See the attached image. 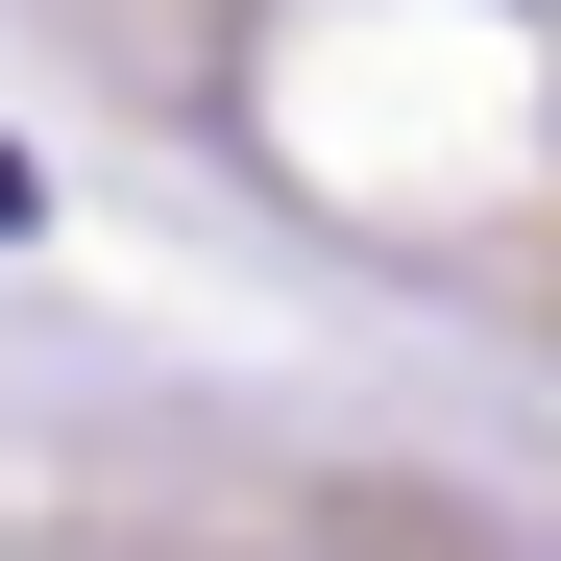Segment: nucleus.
<instances>
[{"label": "nucleus", "instance_id": "1", "mask_svg": "<svg viewBox=\"0 0 561 561\" xmlns=\"http://www.w3.org/2000/svg\"><path fill=\"white\" fill-rule=\"evenodd\" d=\"M0 220H25V171H0Z\"/></svg>", "mask_w": 561, "mask_h": 561}]
</instances>
